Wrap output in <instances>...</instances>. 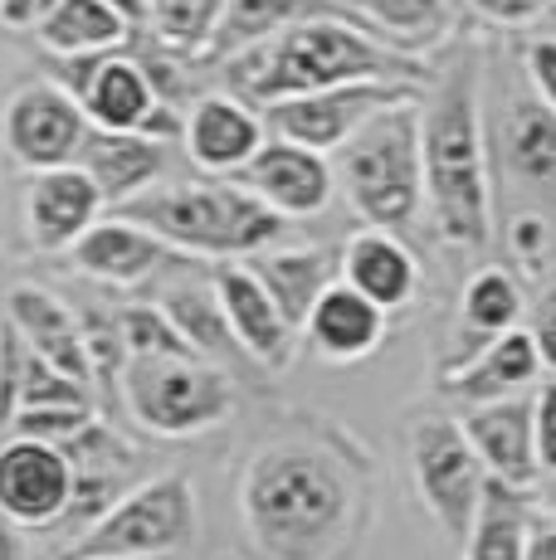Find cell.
Returning <instances> with one entry per match:
<instances>
[{
    "mask_svg": "<svg viewBox=\"0 0 556 560\" xmlns=\"http://www.w3.org/2000/svg\"><path fill=\"white\" fill-rule=\"evenodd\" d=\"M220 63L234 98H244L250 107L337 89V83H361V79L430 83V73L415 63V54L386 45L377 30H361L347 10L293 20V25L254 39V45H244L240 54H230Z\"/></svg>",
    "mask_w": 556,
    "mask_h": 560,
    "instance_id": "obj_1",
    "label": "cell"
},
{
    "mask_svg": "<svg viewBox=\"0 0 556 560\" xmlns=\"http://www.w3.org/2000/svg\"><path fill=\"white\" fill-rule=\"evenodd\" d=\"M347 468L308 439H274L250 458L240 478V516L269 560H327L351 532Z\"/></svg>",
    "mask_w": 556,
    "mask_h": 560,
    "instance_id": "obj_2",
    "label": "cell"
},
{
    "mask_svg": "<svg viewBox=\"0 0 556 560\" xmlns=\"http://www.w3.org/2000/svg\"><path fill=\"white\" fill-rule=\"evenodd\" d=\"M478 59L464 54L435 83V98L420 107V166H425V205L435 230L454 249H484L494 240L488 210V152L484 117H478Z\"/></svg>",
    "mask_w": 556,
    "mask_h": 560,
    "instance_id": "obj_3",
    "label": "cell"
},
{
    "mask_svg": "<svg viewBox=\"0 0 556 560\" xmlns=\"http://www.w3.org/2000/svg\"><path fill=\"white\" fill-rule=\"evenodd\" d=\"M117 214L162 234L186 258H250L283 240L288 220L274 214L240 180H181V186H147L142 196L123 200Z\"/></svg>",
    "mask_w": 556,
    "mask_h": 560,
    "instance_id": "obj_4",
    "label": "cell"
},
{
    "mask_svg": "<svg viewBox=\"0 0 556 560\" xmlns=\"http://www.w3.org/2000/svg\"><path fill=\"white\" fill-rule=\"evenodd\" d=\"M333 180L347 190L351 210L377 230H405L425 210L420 166V98L371 113L333 156Z\"/></svg>",
    "mask_w": 556,
    "mask_h": 560,
    "instance_id": "obj_5",
    "label": "cell"
},
{
    "mask_svg": "<svg viewBox=\"0 0 556 560\" xmlns=\"http://www.w3.org/2000/svg\"><path fill=\"white\" fill-rule=\"evenodd\" d=\"M113 390L127 419L157 439H196L234 409V375L206 357H127Z\"/></svg>",
    "mask_w": 556,
    "mask_h": 560,
    "instance_id": "obj_6",
    "label": "cell"
},
{
    "mask_svg": "<svg viewBox=\"0 0 556 560\" xmlns=\"http://www.w3.org/2000/svg\"><path fill=\"white\" fill-rule=\"evenodd\" d=\"M200 508L186 472L142 478L93 526H83L69 556H181L196 546Z\"/></svg>",
    "mask_w": 556,
    "mask_h": 560,
    "instance_id": "obj_7",
    "label": "cell"
},
{
    "mask_svg": "<svg viewBox=\"0 0 556 560\" xmlns=\"http://www.w3.org/2000/svg\"><path fill=\"white\" fill-rule=\"evenodd\" d=\"M410 478L420 492L425 512L440 522V532L454 546H464V536L474 532L478 502L488 488V468L474 454L464 424L449 415H420L410 424Z\"/></svg>",
    "mask_w": 556,
    "mask_h": 560,
    "instance_id": "obj_8",
    "label": "cell"
},
{
    "mask_svg": "<svg viewBox=\"0 0 556 560\" xmlns=\"http://www.w3.org/2000/svg\"><path fill=\"white\" fill-rule=\"evenodd\" d=\"M405 98H420V83L405 79H361V83H337V89L298 93V98L264 103V127L283 142L313 147V152L333 156L371 113Z\"/></svg>",
    "mask_w": 556,
    "mask_h": 560,
    "instance_id": "obj_9",
    "label": "cell"
},
{
    "mask_svg": "<svg viewBox=\"0 0 556 560\" xmlns=\"http://www.w3.org/2000/svg\"><path fill=\"white\" fill-rule=\"evenodd\" d=\"M89 127V113L59 79H30L5 98L0 142H5L10 161H20L25 171H49L79 161Z\"/></svg>",
    "mask_w": 556,
    "mask_h": 560,
    "instance_id": "obj_10",
    "label": "cell"
},
{
    "mask_svg": "<svg viewBox=\"0 0 556 560\" xmlns=\"http://www.w3.org/2000/svg\"><path fill=\"white\" fill-rule=\"evenodd\" d=\"M73 498V468L59 444L0 434V516L25 532H55Z\"/></svg>",
    "mask_w": 556,
    "mask_h": 560,
    "instance_id": "obj_11",
    "label": "cell"
},
{
    "mask_svg": "<svg viewBox=\"0 0 556 560\" xmlns=\"http://www.w3.org/2000/svg\"><path fill=\"white\" fill-rule=\"evenodd\" d=\"M210 283H216V298L224 307V322H230V331H234L240 357L259 361L264 371H283V365H293L298 331L288 327V317L269 298V288L254 278V268L244 264V258H220V268L210 273Z\"/></svg>",
    "mask_w": 556,
    "mask_h": 560,
    "instance_id": "obj_12",
    "label": "cell"
},
{
    "mask_svg": "<svg viewBox=\"0 0 556 560\" xmlns=\"http://www.w3.org/2000/svg\"><path fill=\"white\" fill-rule=\"evenodd\" d=\"M240 186L250 196H259L274 214H283V220H313V214L327 210L337 180H333V161L323 152L283 142V137H264V147L240 171Z\"/></svg>",
    "mask_w": 556,
    "mask_h": 560,
    "instance_id": "obj_13",
    "label": "cell"
},
{
    "mask_svg": "<svg viewBox=\"0 0 556 560\" xmlns=\"http://www.w3.org/2000/svg\"><path fill=\"white\" fill-rule=\"evenodd\" d=\"M63 89L79 98L93 127L103 132H137L157 103V89L147 83V69L127 54H89V59H63L55 73Z\"/></svg>",
    "mask_w": 556,
    "mask_h": 560,
    "instance_id": "obj_14",
    "label": "cell"
},
{
    "mask_svg": "<svg viewBox=\"0 0 556 560\" xmlns=\"http://www.w3.org/2000/svg\"><path fill=\"white\" fill-rule=\"evenodd\" d=\"M73 268L93 283H108V288H137L166 264H186V254L171 249L162 234H152L147 224L127 220V214H99L89 230L73 240Z\"/></svg>",
    "mask_w": 556,
    "mask_h": 560,
    "instance_id": "obj_15",
    "label": "cell"
},
{
    "mask_svg": "<svg viewBox=\"0 0 556 560\" xmlns=\"http://www.w3.org/2000/svg\"><path fill=\"white\" fill-rule=\"evenodd\" d=\"M269 127L244 98L234 93H206L190 103V113L181 117V142L186 156L196 161L206 176H240L250 166V156L264 147Z\"/></svg>",
    "mask_w": 556,
    "mask_h": 560,
    "instance_id": "obj_16",
    "label": "cell"
},
{
    "mask_svg": "<svg viewBox=\"0 0 556 560\" xmlns=\"http://www.w3.org/2000/svg\"><path fill=\"white\" fill-rule=\"evenodd\" d=\"M103 210H108V205H103L99 186H93V176L79 166V161L35 171L30 196H25L30 244H35L39 254H69L73 240H79Z\"/></svg>",
    "mask_w": 556,
    "mask_h": 560,
    "instance_id": "obj_17",
    "label": "cell"
},
{
    "mask_svg": "<svg viewBox=\"0 0 556 560\" xmlns=\"http://www.w3.org/2000/svg\"><path fill=\"white\" fill-rule=\"evenodd\" d=\"M0 322H5L30 351H39L49 365H59L63 375L83 381L89 390H99L93 371H89V351H83L79 312L63 303L59 293H49V288H39V283H15L5 293V317Z\"/></svg>",
    "mask_w": 556,
    "mask_h": 560,
    "instance_id": "obj_18",
    "label": "cell"
},
{
    "mask_svg": "<svg viewBox=\"0 0 556 560\" xmlns=\"http://www.w3.org/2000/svg\"><path fill=\"white\" fill-rule=\"evenodd\" d=\"M459 424H464L474 454L484 458L488 478L532 492V482L542 478L537 472V448H532V395L484 400V405L468 409Z\"/></svg>",
    "mask_w": 556,
    "mask_h": 560,
    "instance_id": "obj_19",
    "label": "cell"
},
{
    "mask_svg": "<svg viewBox=\"0 0 556 560\" xmlns=\"http://www.w3.org/2000/svg\"><path fill=\"white\" fill-rule=\"evenodd\" d=\"M337 278L351 283L361 298H371L377 307H410L420 293V258L395 240V230H357L347 240V249L337 258Z\"/></svg>",
    "mask_w": 556,
    "mask_h": 560,
    "instance_id": "obj_20",
    "label": "cell"
},
{
    "mask_svg": "<svg viewBox=\"0 0 556 560\" xmlns=\"http://www.w3.org/2000/svg\"><path fill=\"white\" fill-rule=\"evenodd\" d=\"M308 341H313V351L323 361H337V365H351L361 357H371V351L386 341V307H377L371 298H361L351 283H333L317 293L313 312H308L303 322Z\"/></svg>",
    "mask_w": 556,
    "mask_h": 560,
    "instance_id": "obj_21",
    "label": "cell"
},
{
    "mask_svg": "<svg viewBox=\"0 0 556 560\" xmlns=\"http://www.w3.org/2000/svg\"><path fill=\"white\" fill-rule=\"evenodd\" d=\"M542 351L532 341L528 327H508L502 337H494L484 351H474L464 365L444 371V390L459 395V400H502V395H528L532 385L542 381Z\"/></svg>",
    "mask_w": 556,
    "mask_h": 560,
    "instance_id": "obj_22",
    "label": "cell"
},
{
    "mask_svg": "<svg viewBox=\"0 0 556 560\" xmlns=\"http://www.w3.org/2000/svg\"><path fill=\"white\" fill-rule=\"evenodd\" d=\"M79 166L93 176L99 196L108 210H117L123 200L142 196L147 186H157L166 171V142L147 132H103V127H89L79 147Z\"/></svg>",
    "mask_w": 556,
    "mask_h": 560,
    "instance_id": "obj_23",
    "label": "cell"
},
{
    "mask_svg": "<svg viewBox=\"0 0 556 560\" xmlns=\"http://www.w3.org/2000/svg\"><path fill=\"white\" fill-rule=\"evenodd\" d=\"M93 395L83 381L63 375L59 365H49L39 351H30L15 331L0 322V434L15 415L25 409H49V405H93Z\"/></svg>",
    "mask_w": 556,
    "mask_h": 560,
    "instance_id": "obj_24",
    "label": "cell"
},
{
    "mask_svg": "<svg viewBox=\"0 0 556 560\" xmlns=\"http://www.w3.org/2000/svg\"><path fill=\"white\" fill-rule=\"evenodd\" d=\"M522 317V288L512 273L502 268H484L464 283V298H459V327H454V347L444 357V371L464 365L474 351H484L494 337H502L508 327H518Z\"/></svg>",
    "mask_w": 556,
    "mask_h": 560,
    "instance_id": "obj_25",
    "label": "cell"
},
{
    "mask_svg": "<svg viewBox=\"0 0 556 560\" xmlns=\"http://www.w3.org/2000/svg\"><path fill=\"white\" fill-rule=\"evenodd\" d=\"M39 45L55 59H89V54H113L137 35L108 0H55L35 25Z\"/></svg>",
    "mask_w": 556,
    "mask_h": 560,
    "instance_id": "obj_26",
    "label": "cell"
},
{
    "mask_svg": "<svg viewBox=\"0 0 556 560\" xmlns=\"http://www.w3.org/2000/svg\"><path fill=\"white\" fill-rule=\"evenodd\" d=\"M244 264H250L254 278L269 288V298L278 303V312L288 317V327L293 331H303V322H308V312H313L317 293L337 278V258L327 249H278L274 244V249L250 254Z\"/></svg>",
    "mask_w": 556,
    "mask_h": 560,
    "instance_id": "obj_27",
    "label": "cell"
},
{
    "mask_svg": "<svg viewBox=\"0 0 556 560\" xmlns=\"http://www.w3.org/2000/svg\"><path fill=\"white\" fill-rule=\"evenodd\" d=\"M498 147L512 176L528 186H556V113L537 93L512 98L498 122Z\"/></svg>",
    "mask_w": 556,
    "mask_h": 560,
    "instance_id": "obj_28",
    "label": "cell"
},
{
    "mask_svg": "<svg viewBox=\"0 0 556 560\" xmlns=\"http://www.w3.org/2000/svg\"><path fill=\"white\" fill-rule=\"evenodd\" d=\"M528 536H532V492L488 478L474 532L464 536L459 551H464V560H528Z\"/></svg>",
    "mask_w": 556,
    "mask_h": 560,
    "instance_id": "obj_29",
    "label": "cell"
},
{
    "mask_svg": "<svg viewBox=\"0 0 556 560\" xmlns=\"http://www.w3.org/2000/svg\"><path fill=\"white\" fill-rule=\"evenodd\" d=\"M157 307H162L171 317V327L190 341V351H196V357L224 365V357H234V351H240V347H234L230 322H224L220 298H216V283H200V278H176V283L162 288Z\"/></svg>",
    "mask_w": 556,
    "mask_h": 560,
    "instance_id": "obj_30",
    "label": "cell"
},
{
    "mask_svg": "<svg viewBox=\"0 0 556 560\" xmlns=\"http://www.w3.org/2000/svg\"><path fill=\"white\" fill-rule=\"evenodd\" d=\"M313 10H323V0H224L220 30L206 54L210 59H230L254 39L274 35V30L293 25V20H308ZM327 15H337V10H327Z\"/></svg>",
    "mask_w": 556,
    "mask_h": 560,
    "instance_id": "obj_31",
    "label": "cell"
},
{
    "mask_svg": "<svg viewBox=\"0 0 556 560\" xmlns=\"http://www.w3.org/2000/svg\"><path fill=\"white\" fill-rule=\"evenodd\" d=\"M361 15L377 25L381 39H395V49H430L449 35V0H357Z\"/></svg>",
    "mask_w": 556,
    "mask_h": 560,
    "instance_id": "obj_32",
    "label": "cell"
},
{
    "mask_svg": "<svg viewBox=\"0 0 556 560\" xmlns=\"http://www.w3.org/2000/svg\"><path fill=\"white\" fill-rule=\"evenodd\" d=\"M220 15H224V0H152L147 30L171 54H206L220 30Z\"/></svg>",
    "mask_w": 556,
    "mask_h": 560,
    "instance_id": "obj_33",
    "label": "cell"
},
{
    "mask_svg": "<svg viewBox=\"0 0 556 560\" xmlns=\"http://www.w3.org/2000/svg\"><path fill=\"white\" fill-rule=\"evenodd\" d=\"M117 327H123L127 357H196L190 341L171 327V317L157 303H137V307L117 312Z\"/></svg>",
    "mask_w": 556,
    "mask_h": 560,
    "instance_id": "obj_34",
    "label": "cell"
},
{
    "mask_svg": "<svg viewBox=\"0 0 556 560\" xmlns=\"http://www.w3.org/2000/svg\"><path fill=\"white\" fill-rule=\"evenodd\" d=\"M79 327H83V351H89L93 385H99V390H113L123 365H127L123 327H117V317H108V312H79Z\"/></svg>",
    "mask_w": 556,
    "mask_h": 560,
    "instance_id": "obj_35",
    "label": "cell"
},
{
    "mask_svg": "<svg viewBox=\"0 0 556 560\" xmlns=\"http://www.w3.org/2000/svg\"><path fill=\"white\" fill-rule=\"evenodd\" d=\"M99 415V405H49V409H25L5 424V434H30L45 439V444H69L89 419Z\"/></svg>",
    "mask_w": 556,
    "mask_h": 560,
    "instance_id": "obj_36",
    "label": "cell"
},
{
    "mask_svg": "<svg viewBox=\"0 0 556 560\" xmlns=\"http://www.w3.org/2000/svg\"><path fill=\"white\" fill-rule=\"evenodd\" d=\"M532 448L542 478H556V375L532 385Z\"/></svg>",
    "mask_w": 556,
    "mask_h": 560,
    "instance_id": "obj_37",
    "label": "cell"
},
{
    "mask_svg": "<svg viewBox=\"0 0 556 560\" xmlns=\"http://www.w3.org/2000/svg\"><path fill=\"white\" fill-rule=\"evenodd\" d=\"M468 5L484 20H494V25H532V20L547 15L556 0H468Z\"/></svg>",
    "mask_w": 556,
    "mask_h": 560,
    "instance_id": "obj_38",
    "label": "cell"
},
{
    "mask_svg": "<svg viewBox=\"0 0 556 560\" xmlns=\"http://www.w3.org/2000/svg\"><path fill=\"white\" fill-rule=\"evenodd\" d=\"M528 331H532V341H537V351H542V365L556 375V283H547V293L537 298Z\"/></svg>",
    "mask_w": 556,
    "mask_h": 560,
    "instance_id": "obj_39",
    "label": "cell"
},
{
    "mask_svg": "<svg viewBox=\"0 0 556 560\" xmlns=\"http://www.w3.org/2000/svg\"><path fill=\"white\" fill-rule=\"evenodd\" d=\"M528 73H532L537 98L556 113V39H537V45L528 49Z\"/></svg>",
    "mask_w": 556,
    "mask_h": 560,
    "instance_id": "obj_40",
    "label": "cell"
},
{
    "mask_svg": "<svg viewBox=\"0 0 556 560\" xmlns=\"http://www.w3.org/2000/svg\"><path fill=\"white\" fill-rule=\"evenodd\" d=\"M55 5V0H0V25H15V30H35L39 15Z\"/></svg>",
    "mask_w": 556,
    "mask_h": 560,
    "instance_id": "obj_41",
    "label": "cell"
},
{
    "mask_svg": "<svg viewBox=\"0 0 556 560\" xmlns=\"http://www.w3.org/2000/svg\"><path fill=\"white\" fill-rule=\"evenodd\" d=\"M0 560H30V536L10 516H0Z\"/></svg>",
    "mask_w": 556,
    "mask_h": 560,
    "instance_id": "obj_42",
    "label": "cell"
},
{
    "mask_svg": "<svg viewBox=\"0 0 556 560\" xmlns=\"http://www.w3.org/2000/svg\"><path fill=\"white\" fill-rule=\"evenodd\" d=\"M528 560H556V516H547V522H532Z\"/></svg>",
    "mask_w": 556,
    "mask_h": 560,
    "instance_id": "obj_43",
    "label": "cell"
},
{
    "mask_svg": "<svg viewBox=\"0 0 556 560\" xmlns=\"http://www.w3.org/2000/svg\"><path fill=\"white\" fill-rule=\"evenodd\" d=\"M108 5H113L132 30H147V20H152V0H108Z\"/></svg>",
    "mask_w": 556,
    "mask_h": 560,
    "instance_id": "obj_44",
    "label": "cell"
},
{
    "mask_svg": "<svg viewBox=\"0 0 556 560\" xmlns=\"http://www.w3.org/2000/svg\"><path fill=\"white\" fill-rule=\"evenodd\" d=\"M537 244H542V220H518V249L537 258Z\"/></svg>",
    "mask_w": 556,
    "mask_h": 560,
    "instance_id": "obj_45",
    "label": "cell"
},
{
    "mask_svg": "<svg viewBox=\"0 0 556 560\" xmlns=\"http://www.w3.org/2000/svg\"><path fill=\"white\" fill-rule=\"evenodd\" d=\"M63 560H176V556H63Z\"/></svg>",
    "mask_w": 556,
    "mask_h": 560,
    "instance_id": "obj_46",
    "label": "cell"
}]
</instances>
